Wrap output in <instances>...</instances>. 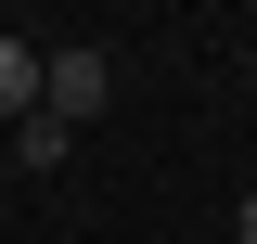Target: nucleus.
<instances>
[{
    "label": "nucleus",
    "instance_id": "nucleus-1",
    "mask_svg": "<svg viewBox=\"0 0 257 244\" xmlns=\"http://www.w3.org/2000/svg\"><path fill=\"white\" fill-rule=\"evenodd\" d=\"M103 103H116V64H103V52H77V39H64V52H39V116L90 129Z\"/></svg>",
    "mask_w": 257,
    "mask_h": 244
},
{
    "label": "nucleus",
    "instance_id": "nucleus-2",
    "mask_svg": "<svg viewBox=\"0 0 257 244\" xmlns=\"http://www.w3.org/2000/svg\"><path fill=\"white\" fill-rule=\"evenodd\" d=\"M39 116V39H0V129Z\"/></svg>",
    "mask_w": 257,
    "mask_h": 244
},
{
    "label": "nucleus",
    "instance_id": "nucleus-3",
    "mask_svg": "<svg viewBox=\"0 0 257 244\" xmlns=\"http://www.w3.org/2000/svg\"><path fill=\"white\" fill-rule=\"evenodd\" d=\"M64 154H77V129H64V116H26V129H13V167H26V180H39V167H64Z\"/></svg>",
    "mask_w": 257,
    "mask_h": 244
},
{
    "label": "nucleus",
    "instance_id": "nucleus-4",
    "mask_svg": "<svg viewBox=\"0 0 257 244\" xmlns=\"http://www.w3.org/2000/svg\"><path fill=\"white\" fill-rule=\"evenodd\" d=\"M231 231H244V244H257V193H244V206H231Z\"/></svg>",
    "mask_w": 257,
    "mask_h": 244
}]
</instances>
